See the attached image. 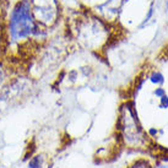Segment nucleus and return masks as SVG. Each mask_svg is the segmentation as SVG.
<instances>
[{"label":"nucleus","instance_id":"f257e3e1","mask_svg":"<svg viewBox=\"0 0 168 168\" xmlns=\"http://www.w3.org/2000/svg\"><path fill=\"white\" fill-rule=\"evenodd\" d=\"M42 26L35 20L30 0H20L13 8L9 20V33L13 41L39 36Z\"/></svg>","mask_w":168,"mask_h":168},{"label":"nucleus","instance_id":"f03ea898","mask_svg":"<svg viewBox=\"0 0 168 168\" xmlns=\"http://www.w3.org/2000/svg\"><path fill=\"white\" fill-rule=\"evenodd\" d=\"M35 20L43 27H49L57 22L58 4L57 0H30Z\"/></svg>","mask_w":168,"mask_h":168},{"label":"nucleus","instance_id":"7ed1b4c3","mask_svg":"<svg viewBox=\"0 0 168 168\" xmlns=\"http://www.w3.org/2000/svg\"><path fill=\"white\" fill-rule=\"evenodd\" d=\"M151 80H152V82H163V76L161 74H155Z\"/></svg>","mask_w":168,"mask_h":168},{"label":"nucleus","instance_id":"20e7f679","mask_svg":"<svg viewBox=\"0 0 168 168\" xmlns=\"http://www.w3.org/2000/svg\"><path fill=\"white\" fill-rule=\"evenodd\" d=\"M161 107H164V108L168 107V97L162 96V103H161Z\"/></svg>","mask_w":168,"mask_h":168},{"label":"nucleus","instance_id":"39448f33","mask_svg":"<svg viewBox=\"0 0 168 168\" xmlns=\"http://www.w3.org/2000/svg\"><path fill=\"white\" fill-rule=\"evenodd\" d=\"M156 95H157V96H162V95H163V90H161V89L157 90V91H156Z\"/></svg>","mask_w":168,"mask_h":168}]
</instances>
